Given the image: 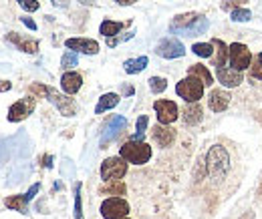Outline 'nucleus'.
Returning <instances> with one entry per match:
<instances>
[{
	"label": "nucleus",
	"instance_id": "11",
	"mask_svg": "<svg viewBox=\"0 0 262 219\" xmlns=\"http://www.w3.org/2000/svg\"><path fill=\"white\" fill-rule=\"evenodd\" d=\"M125 127H127V119H125V117H121V115H113V117L107 121V125L103 127L101 145H107V143H111L113 139H117Z\"/></svg>",
	"mask_w": 262,
	"mask_h": 219
},
{
	"label": "nucleus",
	"instance_id": "9",
	"mask_svg": "<svg viewBox=\"0 0 262 219\" xmlns=\"http://www.w3.org/2000/svg\"><path fill=\"white\" fill-rule=\"evenodd\" d=\"M154 109H156V115H158V121L162 125H171L178 117H180V111H178V105L173 101H165L160 99L154 103Z\"/></svg>",
	"mask_w": 262,
	"mask_h": 219
},
{
	"label": "nucleus",
	"instance_id": "43",
	"mask_svg": "<svg viewBox=\"0 0 262 219\" xmlns=\"http://www.w3.org/2000/svg\"><path fill=\"white\" fill-rule=\"evenodd\" d=\"M121 219H129V217H121Z\"/></svg>",
	"mask_w": 262,
	"mask_h": 219
},
{
	"label": "nucleus",
	"instance_id": "26",
	"mask_svg": "<svg viewBox=\"0 0 262 219\" xmlns=\"http://www.w3.org/2000/svg\"><path fill=\"white\" fill-rule=\"evenodd\" d=\"M101 195H113V197H119V195H125V185L121 181H107V185H101L99 187Z\"/></svg>",
	"mask_w": 262,
	"mask_h": 219
},
{
	"label": "nucleus",
	"instance_id": "32",
	"mask_svg": "<svg viewBox=\"0 0 262 219\" xmlns=\"http://www.w3.org/2000/svg\"><path fill=\"white\" fill-rule=\"evenodd\" d=\"M230 16H232L234 22H248L252 18V12L248 8H234Z\"/></svg>",
	"mask_w": 262,
	"mask_h": 219
},
{
	"label": "nucleus",
	"instance_id": "20",
	"mask_svg": "<svg viewBox=\"0 0 262 219\" xmlns=\"http://www.w3.org/2000/svg\"><path fill=\"white\" fill-rule=\"evenodd\" d=\"M4 205L8 209H14L18 213H29V199L27 195H12V197H6L4 199Z\"/></svg>",
	"mask_w": 262,
	"mask_h": 219
},
{
	"label": "nucleus",
	"instance_id": "15",
	"mask_svg": "<svg viewBox=\"0 0 262 219\" xmlns=\"http://www.w3.org/2000/svg\"><path fill=\"white\" fill-rule=\"evenodd\" d=\"M230 93L226 91H222V89H214V91H210L208 94V107L214 111V113H222V111H226L230 105Z\"/></svg>",
	"mask_w": 262,
	"mask_h": 219
},
{
	"label": "nucleus",
	"instance_id": "21",
	"mask_svg": "<svg viewBox=\"0 0 262 219\" xmlns=\"http://www.w3.org/2000/svg\"><path fill=\"white\" fill-rule=\"evenodd\" d=\"M117 105H119V94L107 93L99 99L97 107H95V113H97V115H103L105 111H109V109H113V107H117Z\"/></svg>",
	"mask_w": 262,
	"mask_h": 219
},
{
	"label": "nucleus",
	"instance_id": "37",
	"mask_svg": "<svg viewBox=\"0 0 262 219\" xmlns=\"http://www.w3.org/2000/svg\"><path fill=\"white\" fill-rule=\"evenodd\" d=\"M38 189H40V183H34L33 187L29 189V191H27V193H25V195H27V199H29V201H31V199H34V195H36V193H38Z\"/></svg>",
	"mask_w": 262,
	"mask_h": 219
},
{
	"label": "nucleus",
	"instance_id": "1",
	"mask_svg": "<svg viewBox=\"0 0 262 219\" xmlns=\"http://www.w3.org/2000/svg\"><path fill=\"white\" fill-rule=\"evenodd\" d=\"M169 31L173 34H182V36H198V34L208 31V18L198 12L178 14L169 22Z\"/></svg>",
	"mask_w": 262,
	"mask_h": 219
},
{
	"label": "nucleus",
	"instance_id": "40",
	"mask_svg": "<svg viewBox=\"0 0 262 219\" xmlns=\"http://www.w3.org/2000/svg\"><path fill=\"white\" fill-rule=\"evenodd\" d=\"M123 94H133V87L125 85V87H123Z\"/></svg>",
	"mask_w": 262,
	"mask_h": 219
},
{
	"label": "nucleus",
	"instance_id": "33",
	"mask_svg": "<svg viewBox=\"0 0 262 219\" xmlns=\"http://www.w3.org/2000/svg\"><path fill=\"white\" fill-rule=\"evenodd\" d=\"M75 219H83V207H81V183L75 185Z\"/></svg>",
	"mask_w": 262,
	"mask_h": 219
},
{
	"label": "nucleus",
	"instance_id": "3",
	"mask_svg": "<svg viewBox=\"0 0 262 219\" xmlns=\"http://www.w3.org/2000/svg\"><path fill=\"white\" fill-rule=\"evenodd\" d=\"M119 157H123L127 163H133V165H145L151 159V147L143 141L131 139L119 149Z\"/></svg>",
	"mask_w": 262,
	"mask_h": 219
},
{
	"label": "nucleus",
	"instance_id": "34",
	"mask_svg": "<svg viewBox=\"0 0 262 219\" xmlns=\"http://www.w3.org/2000/svg\"><path fill=\"white\" fill-rule=\"evenodd\" d=\"M27 12H36L38 10V0H16Z\"/></svg>",
	"mask_w": 262,
	"mask_h": 219
},
{
	"label": "nucleus",
	"instance_id": "38",
	"mask_svg": "<svg viewBox=\"0 0 262 219\" xmlns=\"http://www.w3.org/2000/svg\"><path fill=\"white\" fill-rule=\"evenodd\" d=\"M117 4H121V6H129V4H135L137 0H115Z\"/></svg>",
	"mask_w": 262,
	"mask_h": 219
},
{
	"label": "nucleus",
	"instance_id": "36",
	"mask_svg": "<svg viewBox=\"0 0 262 219\" xmlns=\"http://www.w3.org/2000/svg\"><path fill=\"white\" fill-rule=\"evenodd\" d=\"M20 20H23V25H25L29 31H36V22H34L33 18H29V16H23Z\"/></svg>",
	"mask_w": 262,
	"mask_h": 219
},
{
	"label": "nucleus",
	"instance_id": "27",
	"mask_svg": "<svg viewBox=\"0 0 262 219\" xmlns=\"http://www.w3.org/2000/svg\"><path fill=\"white\" fill-rule=\"evenodd\" d=\"M248 77H250V81H252V79H254V81H262V53H258V55L252 59Z\"/></svg>",
	"mask_w": 262,
	"mask_h": 219
},
{
	"label": "nucleus",
	"instance_id": "18",
	"mask_svg": "<svg viewBox=\"0 0 262 219\" xmlns=\"http://www.w3.org/2000/svg\"><path fill=\"white\" fill-rule=\"evenodd\" d=\"M6 40L12 42L18 51H25V53H29V55L38 53V42L33 40V38H20L16 32H8V34H6Z\"/></svg>",
	"mask_w": 262,
	"mask_h": 219
},
{
	"label": "nucleus",
	"instance_id": "30",
	"mask_svg": "<svg viewBox=\"0 0 262 219\" xmlns=\"http://www.w3.org/2000/svg\"><path fill=\"white\" fill-rule=\"evenodd\" d=\"M79 64V55L75 53V51H67L65 55H63V59H61V66L65 68V70H71V68H75Z\"/></svg>",
	"mask_w": 262,
	"mask_h": 219
},
{
	"label": "nucleus",
	"instance_id": "4",
	"mask_svg": "<svg viewBox=\"0 0 262 219\" xmlns=\"http://www.w3.org/2000/svg\"><path fill=\"white\" fill-rule=\"evenodd\" d=\"M206 167H208V173H210L214 179L224 177L226 171H228V167H230V159H228L226 149L220 147V145L212 147L210 153H208V157H206Z\"/></svg>",
	"mask_w": 262,
	"mask_h": 219
},
{
	"label": "nucleus",
	"instance_id": "35",
	"mask_svg": "<svg viewBox=\"0 0 262 219\" xmlns=\"http://www.w3.org/2000/svg\"><path fill=\"white\" fill-rule=\"evenodd\" d=\"M242 2H246V0H224V2H222V8H224V10H230V8L234 10V6L240 8L238 4H242Z\"/></svg>",
	"mask_w": 262,
	"mask_h": 219
},
{
	"label": "nucleus",
	"instance_id": "19",
	"mask_svg": "<svg viewBox=\"0 0 262 219\" xmlns=\"http://www.w3.org/2000/svg\"><path fill=\"white\" fill-rule=\"evenodd\" d=\"M202 119H204L202 107L198 103H188L186 109H184V121L188 125H198V123H202Z\"/></svg>",
	"mask_w": 262,
	"mask_h": 219
},
{
	"label": "nucleus",
	"instance_id": "42",
	"mask_svg": "<svg viewBox=\"0 0 262 219\" xmlns=\"http://www.w3.org/2000/svg\"><path fill=\"white\" fill-rule=\"evenodd\" d=\"M65 2L67 0H53V4H57V6H67Z\"/></svg>",
	"mask_w": 262,
	"mask_h": 219
},
{
	"label": "nucleus",
	"instance_id": "17",
	"mask_svg": "<svg viewBox=\"0 0 262 219\" xmlns=\"http://www.w3.org/2000/svg\"><path fill=\"white\" fill-rule=\"evenodd\" d=\"M151 137H154V141L160 145V147H169L171 143H173V139H176V131L173 129H169L167 125H156L151 129Z\"/></svg>",
	"mask_w": 262,
	"mask_h": 219
},
{
	"label": "nucleus",
	"instance_id": "6",
	"mask_svg": "<svg viewBox=\"0 0 262 219\" xmlns=\"http://www.w3.org/2000/svg\"><path fill=\"white\" fill-rule=\"evenodd\" d=\"M127 173V161L123 157H109L101 163V179L107 181H119Z\"/></svg>",
	"mask_w": 262,
	"mask_h": 219
},
{
	"label": "nucleus",
	"instance_id": "31",
	"mask_svg": "<svg viewBox=\"0 0 262 219\" xmlns=\"http://www.w3.org/2000/svg\"><path fill=\"white\" fill-rule=\"evenodd\" d=\"M147 83H149V89H151V93H156V94L164 93L165 89H167V81H165L164 77H151Z\"/></svg>",
	"mask_w": 262,
	"mask_h": 219
},
{
	"label": "nucleus",
	"instance_id": "8",
	"mask_svg": "<svg viewBox=\"0 0 262 219\" xmlns=\"http://www.w3.org/2000/svg\"><path fill=\"white\" fill-rule=\"evenodd\" d=\"M129 203L123 197H109L101 203V215L105 219H121L127 217Z\"/></svg>",
	"mask_w": 262,
	"mask_h": 219
},
{
	"label": "nucleus",
	"instance_id": "16",
	"mask_svg": "<svg viewBox=\"0 0 262 219\" xmlns=\"http://www.w3.org/2000/svg\"><path fill=\"white\" fill-rule=\"evenodd\" d=\"M81 85H83V77L79 72H75V70H67L65 75L61 77V89H63L65 94L79 93Z\"/></svg>",
	"mask_w": 262,
	"mask_h": 219
},
{
	"label": "nucleus",
	"instance_id": "39",
	"mask_svg": "<svg viewBox=\"0 0 262 219\" xmlns=\"http://www.w3.org/2000/svg\"><path fill=\"white\" fill-rule=\"evenodd\" d=\"M10 87H12V85H10L8 81H6V83H2V85H0V91H8Z\"/></svg>",
	"mask_w": 262,
	"mask_h": 219
},
{
	"label": "nucleus",
	"instance_id": "41",
	"mask_svg": "<svg viewBox=\"0 0 262 219\" xmlns=\"http://www.w3.org/2000/svg\"><path fill=\"white\" fill-rule=\"evenodd\" d=\"M79 2H81V4H85V6H91V4H95L97 0H79Z\"/></svg>",
	"mask_w": 262,
	"mask_h": 219
},
{
	"label": "nucleus",
	"instance_id": "24",
	"mask_svg": "<svg viewBox=\"0 0 262 219\" xmlns=\"http://www.w3.org/2000/svg\"><path fill=\"white\" fill-rule=\"evenodd\" d=\"M123 29V22H115V20H103L101 27H99V32L105 36V38H113L115 34H119Z\"/></svg>",
	"mask_w": 262,
	"mask_h": 219
},
{
	"label": "nucleus",
	"instance_id": "10",
	"mask_svg": "<svg viewBox=\"0 0 262 219\" xmlns=\"http://www.w3.org/2000/svg\"><path fill=\"white\" fill-rule=\"evenodd\" d=\"M156 55L162 57V59H180V57L186 55V48L178 38H164L156 46Z\"/></svg>",
	"mask_w": 262,
	"mask_h": 219
},
{
	"label": "nucleus",
	"instance_id": "7",
	"mask_svg": "<svg viewBox=\"0 0 262 219\" xmlns=\"http://www.w3.org/2000/svg\"><path fill=\"white\" fill-rule=\"evenodd\" d=\"M228 63L236 70H246V68H250V63H252V53L248 51L246 44L234 42L228 46Z\"/></svg>",
	"mask_w": 262,
	"mask_h": 219
},
{
	"label": "nucleus",
	"instance_id": "22",
	"mask_svg": "<svg viewBox=\"0 0 262 219\" xmlns=\"http://www.w3.org/2000/svg\"><path fill=\"white\" fill-rule=\"evenodd\" d=\"M188 75L190 77H196V79H200L206 87H212L214 85V79H212V75H210V70L204 66V64H192L190 66V70H188Z\"/></svg>",
	"mask_w": 262,
	"mask_h": 219
},
{
	"label": "nucleus",
	"instance_id": "13",
	"mask_svg": "<svg viewBox=\"0 0 262 219\" xmlns=\"http://www.w3.org/2000/svg\"><path fill=\"white\" fill-rule=\"evenodd\" d=\"M216 77H218L220 85H222V87H226V89L238 87V85L244 81V75H242V70L228 68V66H216Z\"/></svg>",
	"mask_w": 262,
	"mask_h": 219
},
{
	"label": "nucleus",
	"instance_id": "23",
	"mask_svg": "<svg viewBox=\"0 0 262 219\" xmlns=\"http://www.w3.org/2000/svg\"><path fill=\"white\" fill-rule=\"evenodd\" d=\"M212 44L216 46V59H214V66H224L226 61H228V46L224 40L220 38H214Z\"/></svg>",
	"mask_w": 262,
	"mask_h": 219
},
{
	"label": "nucleus",
	"instance_id": "29",
	"mask_svg": "<svg viewBox=\"0 0 262 219\" xmlns=\"http://www.w3.org/2000/svg\"><path fill=\"white\" fill-rule=\"evenodd\" d=\"M147 123H149L147 115H139L137 125H135V135L131 137L133 141H143V137H145V129H147Z\"/></svg>",
	"mask_w": 262,
	"mask_h": 219
},
{
	"label": "nucleus",
	"instance_id": "2",
	"mask_svg": "<svg viewBox=\"0 0 262 219\" xmlns=\"http://www.w3.org/2000/svg\"><path fill=\"white\" fill-rule=\"evenodd\" d=\"M31 91L38 94H45V96L59 109V113H61L63 117H75L77 105H75V101L71 99V94H61L59 91H55V89H51V87H45V85H33Z\"/></svg>",
	"mask_w": 262,
	"mask_h": 219
},
{
	"label": "nucleus",
	"instance_id": "25",
	"mask_svg": "<svg viewBox=\"0 0 262 219\" xmlns=\"http://www.w3.org/2000/svg\"><path fill=\"white\" fill-rule=\"evenodd\" d=\"M147 57H137V59H129V61H125L123 63V68H125V72L127 75H137V72H141L145 66H147Z\"/></svg>",
	"mask_w": 262,
	"mask_h": 219
},
{
	"label": "nucleus",
	"instance_id": "12",
	"mask_svg": "<svg viewBox=\"0 0 262 219\" xmlns=\"http://www.w3.org/2000/svg\"><path fill=\"white\" fill-rule=\"evenodd\" d=\"M33 111H34L33 96H27V99H23V101H16V103L10 105V109H8V121H10V123H18V121L27 119Z\"/></svg>",
	"mask_w": 262,
	"mask_h": 219
},
{
	"label": "nucleus",
	"instance_id": "5",
	"mask_svg": "<svg viewBox=\"0 0 262 219\" xmlns=\"http://www.w3.org/2000/svg\"><path fill=\"white\" fill-rule=\"evenodd\" d=\"M204 83L196 79V77H186V79H182L178 85H176V93L178 96H182L186 103H198L202 96H204Z\"/></svg>",
	"mask_w": 262,
	"mask_h": 219
},
{
	"label": "nucleus",
	"instance_id": "28",
	"mask_svg": "<svg viewBox=\"0 0 262 219\" xmlns=\"http://www.w3.org/2000/svg\"><path fill=\"white\" fill-rule=\"evenodd\" d=\"M192 51L196 53L198 57H202V59H210L214 55V44L212 42H196L192 46Z\"/></svg>",
	"mask_w": 262,
	"mask_h": 219
},
{
	"label": "nucleus",
	"instance_id": "14",
	"mask_svg": "<svg viewBox=\"0 0 262 219\" xmlns=\"http://www.w3.org/2000/svg\"><path fill=\"white\" fill-rule=\"evenodd\" d=\"M65 46L69 51L83 53V55H97L99 53V42L93 38H67Z\"/></svg>",
	"mask_w": 262,
	"mask_h": 219
}]
</instances>
